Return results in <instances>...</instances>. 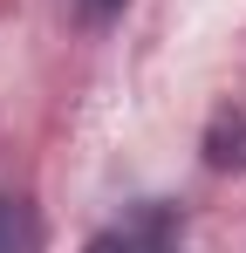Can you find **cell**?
I'll return each instance as SVG.
<instances>
[{
	"label": "cell",
	"mask_w": 246,
	"mask_h": 253,
	"mask_svg": "<svg viewBox=\"0 0 246 253\" xmlns=\"http://www.w3.org/2000/svg\"><path fill=\"white\" fill-rule=\"evenodd\" d=\"M82 253H178V212L164 199H144L137 212H123L117 226H103Z\"/></svg>",
	"instance_id": "cell-1"
},
{
	"label": "cell",
	"mask_w": 246,
	"mask_h": 253,
	"mask_svg": "<svg viewBox=\"0 0 246 253\" xmlns=\"http://www.w3.org/2000/svg\"><path fill=\"white\" fill-rule=\"evenodd\" d=\"M205 165L212 171H246V110H219L205 124Z\"/></svg>",
	"instance_id": "cell-2"
},
{
	"label": "cell",
	"mask_w": 246,
	"mask_h": 253,
	"mask_svg": "<svg viewBox=\"0 0 246 253\" xmlns=\"http://www.w3.org/2000/svg\"><path fill=\"white\" fill-rule=\"evenodd\" d=\"M0 253H41V219L21 199H0Z\"/></svg>",
	"instance_id": "cell-3"
},
{
	"label": "cell",
	"mask_w": 246,
	"mask_h": 253,
	"mask_svg": "<svg viewBox=\"0 0 246 253\" xmlns=\"http://www.w3.org/2000/svg\"><path fill=\"white\" fill-rule=\"evenodd\" d=\"M117 7H123V0H82V14H89V21H110Z\"/></svg>",
	"instance_id": "cell-4"
}]
</instances>
